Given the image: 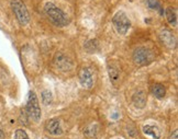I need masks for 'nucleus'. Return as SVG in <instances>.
Masks as SVG:
<instances>
[{"instance_id": "a211bd4d", "label": "nucleus", "mask_w": 178, "mask_h": 139, "mask_svg": "<svg viewBox=\"0 0 178 139\" xmlns=\"http://www.w3.org/2000/svg\"><path fill=\"white\" fill-rule=\"evenodd\" d=\"M147 7L149 9H152V10H158V11L162 10L161 4H159L157 0H147Z\"/></svg>"}, {"instance_id": "6e6552de", "label": "nucleus", "mask_w": 178, "mask_h": 139, "mask_svg": "<svg viewBox=\"0 0 178 139\" xmlns=\"http://www.w3.org/2000/svg\"><path fill=\"white\" fill-rule=\"evenodd\" d=\"M45 129L47 131L49 134H51V135L53 136H59L63 134L61 122L57 118H52L50 121H47L45 124Z\"/></svg>"}, {"instance_id": "39448f33", "label": "nucleus", "mask_w": 178, "mask_h": 139, "mask_svg": "<svg viewBox=\"0 0 178 139\" xmlns=\"http://www.w3.org/2000/svg\"><path fill=\"white\" fill-rule=\"evenodd\" d=\"M153 56L149 49L145 47H139L133 53V61L137 66H145L152 61Z\"/></svg>"}, {"instance_id": "dca6fc26", "label": "nucleus", "mask_w": 178, "mask_h": 139, "mask_svg": "<svg viewBox=\"0 0 178 139\" xmlns=\"http://www.w3.org/2000/svg\"><path fill=\"white\" fill-rule=\"evenodd\" d=\"M42 102L44 105H51L53 102V94L50 90H44L42 92Z\"/></svg>"}, {"instance_id": "f03ea898", "label": "nucleus", "mask_w": 178, "mask_h": 139, "mask_svg": "<svg viewBox=\"0 0 178 139\" xmlns=\"http://www.w3.org/2000/svg\"><path fill=\"white\" fill-rule=\"evenodd\" d=\"M112 24L120 35H125L131 28V20L124 11H118L112 18Z\"/></svg>"}, {"instance_id": "f257e3e1", "label": "nucleus", "mask_w": 178, "mask_h": 139, "mask_svg": "<svg viewBox=\"0 0 178 139\" xmlns=\"http://www.w3.org/2000/svg\"><path fill=\"white\" fill-rule=\"evenodd\" d=\"M44 12H45L46 17L51 20V22L55 24L56 26H65L68 23V19L65 12L63 11L61 8H58L57 6L53 2H46L44 4Z\"/></svg>"}, {"instance_id": "7ed1b4c3", "label": "nucleus", "mask_w": 178, "mask_h": 139, "mask_svg": "<svg viewBox=\"0 0 178 139\" xmlns=\"http://www.w3.org/2000/svg\"><path fill=\"white\" fill-rule=\"evenodd\" d=\"M26 114L31 119H33L34 122H39L41 118L42 112L41 107H40V103L37 100V97L35 92L30 91L29 97H28V101H26Z\"/></svg>"}, {"instance_id": "6ab92c4d", "label": "nucleus", "mask_w": 178, "mask_h": 139, "mask_svg": "<svg viewBox=\"0 0 178 139\" xmlns=\"http://www.w3.org/2000/svg\"><path fill=\"white\" fill-rule=\"evenodd\" d=\"M13 139H30L28 134L23 129H17L13 136Z\"/></svg>"}, {"instance_id": "2eb2a0df", "label": "nucleus", "mask_w": 178, "mask_h": 139, "mask_svg": "<svg viewBox=\"0 0 178 139\" xmlns=\"http://www.w3.org/2000/svg\"><path fill=\"white\" fill-rule=\"evenodd\" d=\"M108 73H109V78L112 82H117L120 79V70L116 66H109L108 67Z\"/></svg>"}, {"instance_id": "9d476101", "label": "nucleus", "mask_w": 178, "mask_h": 139, "mask_svg": "<svg viewBox=\"0 0 178 139\" xmlns=\"http://www.w3.org/2000/svg\"><path fill=\"white\" fill-rule=\"evenodd\" d=\"M165 16L168 24L170 26L176 28L177 26V11H176V9L173 7H168L165 10Z\"/></svg>"}, {"instance_id": "4468645a", "label": "nucleus", "mask_w": 178, "mask_h": 139, "mask_svg": "<svg viewBox=\"0 0 178 139\" xmlns=\"http://www.w3.org/2000/svg\"><path fill=\"white\" fill-rule=\"evenodd\" d=\"M152 91H153V94L155 95V97H157V99H163V97H165L166 94V89L165 87L161 83H156L153 85V88H152Z\"/></svg>"}, {"instance_id": "412c9836", "label": "nucleus", "mask_w": 178, "mask_h": 139, "mask_svg": "<svg viewBox=\"0 0 178 139\" xmlns=\"http://www.w3.org/2000/svg\"><path fill=\"white\" fill-rule=\"evenodd\" d=\"M0 139H4V133H2L1 129H0Z\"/></svg>"}, {"instance_id": "9b49d317", "label": "nucleus", "mask_w": 178, "mask_h": 139, "mask_svg": "<svg viewBox=\"0 0 178 139\" xmlns=\"http://www.w3.org/2000/svg\"><path fill=\"white\" fill-rule=\"evenodd\" d=\"M98 131H99V126L98 124H91L87 126L84 131V135L86 136L87 139H97L98 136Z\"/></svg>"}, {"instance_id": "20e7f679", "label": "nucleus", "mask_w": 178, "mask_h": 139, "mask_svg": "<svg viewBox=\"0 0 178 139\" xmlns=\"http://www.w3.org/2000/svg\"><path fill=\"white\" fill-rule=\"evenodd\" d=\"M11 8L20 25H28L30 22V13L22 0H11Z\"/></svg>"}, {"instance_id": "aec40b11", "label": "nucleus", "mask_w": 178, "mask_h": 139, "mask_svg": "<svg viewBox=\"0 0 178 139\" xmlns=\"http://www.w3.org/2000/svg\"><path fill=\"white\" fill-rule=\"evenodd\" d=\"M177 131H175L172 135H170V137H169V139H177Z\"/></svg>"}, {"instance_id": "1a4fd4ad", "label": "nucleus", "mask_w": 178, "mask_h": 139, "mask_svg": "<svg viewBox=\"0 0 178 139\" xmlns=\"http://www.w3.org/2000/svg\"><path fill=\"white\" fill-rule=\"evenodd\" d=\"M159 37H161L162 42L165 44L167 47L169 48H174L176 47V44H177V41H176V37L175 35L169 30H166V29H163L159 32Z\"/></svg>"}, {"instance_id": "ddd939ff", "label": "nucleus", "mask_w": 178, "mask_h": 139, "mask_svg": "<svg viewBox=\"0 0 178 139\" xmlns=\"http://www.w3.org/2000/svg\"><path fill=\"white\" fill-rule=\"evenodd\" d=\"M133 102L134 104L139 107H144L145 104H146V97H145V94L144 92L142 91H139L137 93H135L133 95Z\"/></svg>"}, {"instance_id": "f8f14e48", "label": "nucleus", "mask_w": 178, "mask_h": 139, "mask_svg": "<svg viewBox=\"0 0 178 139\" xmlns=\"http://www.w3.org/2000/svg\"><path fill=\"white\" fill-rule=\"evenodd\" d=\"M143 133L145 135L151 136L155 139H159L161 138V131L158 129L156 126H151V125H146V126L143 127Z\"/></svg>"}, {"instance_id": "f3484780", "label": "nucleus", "mask_w": 178, "mask_h": 139, "mask_svg": "<svg viewBox=\"0 0 178 139\" xmlns=\"http://www.w3.org/2000/svg\"><path fill=\"white\" fill-rule=\"evenodd\" d=\"M97 48H98V44H97V41H95V40H90L85 44V49L88 53H95L97 51Z\"/></svg>"}, {"instance_id": "423d86ee", "label": "nucleus", "mask_w": 178, "mask_h": 139, "mask_svg": "<svg viewBox=\"0 0 178 139\" xmlns=\"http://www.w3.org/2000/svg\"><path fill=\"white\" fill-rule=\"evenodd\" d=\"M79 82L83 85V88L90 90L94 87V76H92V72L89 68L85 67L83 68L80 71H79Z\"/></svg>"}, {"instance_id": "0eeeda50", "label": "nucleus", "mask_w": 178, "mask_h": 139, "mask_svg": "<svg viewBox=\"0 0 178 139\" xmlns=\"http://www.w3.org/2000/svg\"><path fill=\"white\" fill-rule=\"evenodd\" d=\"M53 63L55 65V67L59 69V70H62V71H67V70L71 69V67H73L71 60L66 55H64L63 53H57L55 55Z\"/></svg>"}]
</instances>
